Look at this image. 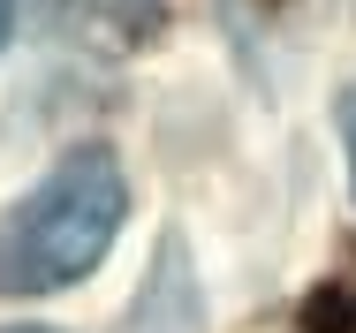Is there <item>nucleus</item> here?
<instances>
[{
  "instance_id": "f257e3e1",
  "label": "nucleus",
  "mask_w": 356,
  "mask_h": 333,
  "mask_svg": "<svg viewBox=\"0 0 356 333\" xmlns=\"http://www.w3.org/2000/svg\"><path fill=\"white\" fill-rule=\"evenodd\" d=\"M129 220V182L106 144L61 152L23 197L0 212V295H54L114 250Z\"/></svg>"
},
{
  "instance_id": "f03ea898",
  "label": "nucleus",
  "mask_w": 356,
  "mask_h": 333,
  "mask_svg": "<svg viewBox=\"0 0 356 333\" xmlns=\"http://www.w3.org/2000/svg\"><path fill=\"white\" fill-rule=\"evenodd\" d=\"M341 144H349V182H356V91L341 99Z\"/></svg>"
},
{
  "instance_id": "7ed1b4c3",
  "label": "nucleus",
  "mask_w": 356,
  "mask_h": 333,
  "mask_svg": "<svg viewBox=\"0 0 356 333\" xmlns=\"http://www.w3.org/2000/svg\"><path fill=\"white\" fill-rule=\"evenodd\" d=\"M8 31H15V0H0V46H8Z\"/></svg>"
},
{
  "instance_id": "20e7f679",
  "label": "nucleus",
  "mask_w": 356,
  "mask_h": 333,
  "mask_svg": "<svg viewBox=\"0 0 356 333\" xmlns=\"http://www.w3.org/2000/svg\"><path fill=\"white\" fill-rule=\"evenodd\" d=\"M8 333H54V326H8Z\"/></svg>"
},
{
  "instance_id": "39448f33",
  "label": "nucleus",
  "mask_w": 356,
  "mask_h": 333,
  "mask_svg": "<svg viewBox=\"0 0 356 333\" xmlns=\"http://www.w3.org/2000/svg\"><path fill=\"white\" fill-rule=\"evenodd\" d=\"M38 8H54V0H38Z\"/></svg>"
}]
</instances>
